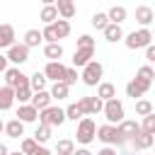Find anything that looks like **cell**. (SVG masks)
Listing matches in <instances>:
<instances>
[{"label": "cell", "mask_w": 155, "mask_h": 155, "mask_svg": "<svg viewBox=\"0 0 155 155\" xmlns=\"http://www.w3.org/2000/svg\"><path fill=\"white\" fill-rule=\"evenodd\" d=\"M136 114H138V116H148V114H153V102H148V99H138V102H136Z\"/></svg>", "instance_id": "34"}, {"label": "cell", "mask_w": 155, "mask_h": 155, "mask_svg": "<svg viewBox=\"0 0 155 155\" xmlns=\"http://www.w3.org/2000/svg\"><path fill=\"white\" fill-rule=\"evenodd\" d=\"M97 155H116V150H114V148H109V145H107V148H102V150H99V153H97Z\"/></svg>", "instance_id": "43"}, {"label": "cell", "mask_w": 155, "mask_h": 155, "mask_svg": "<svg viewBox=\"0 0 155 155\" xmlns=\"http://www.w3.org/2000/svg\"><path fill=\"white\" fill-rule=\"evenodd\" d=\"M116 131L124 140H133L138 133H140V124L138 121H131V119H124L121 124H116Z\"/></svg>", "instance_id": "10"}, {"label": "cell", "mask_w": 155, "mask_h": 155, "mask_svg": "<svg viewBox=\"0 0 155 155\" xmlns=\"http://www.w3.org/2000/svg\"><path fill=\"white\" fill-rule=\"evenodd\" d=\"M73 155H92V153H90V150H87V148H78V150H75V153H73Z\"/></svg>", "instance_id": "45"}, {"label": "cell", "mask_w": 155, "mask_h": 155, "mask_svg": "<svg viewBox=\"0 0 155 155\" xmlns=\"http://www.w3.org/2000/svg\"><path fill=\"white\" fill-rule=\"evenodd\" d=\"M140 133H150V136H155V111H153V114H148V116H143Z\"/></svg>", "instance_id": "32"}, {"label": "cell", "mask_w": 155, "mask_h": 155, "mask_svg": "<svg viewBox=\"0 0 155 155\" xmlns=\"http://www.w3.org/2000/svg\"><path fill=\"white\" fill-rule=\"evenodd\" d=\"M126 7L124 5H114V7H109V12H107V19L111 22V24H121L124 19H126Z\"/></svg>", "instance_id": "22"}, {"label": "cell", "mask_w": 155, "mask_h": 155, "mask_svg": "<svg viewBox=\"0 0 155 155\" xmlns=\"http://www.w3.org/2000/svg\"><path fill=\"white\" fill-rule=\"evenodd\" d=\"M12 104H15V90L0 87V111H7Z\"/></svg>", "instance_id": "25"}, {"label": "cell", "mask_w": 155, "mask_h": 155, "mask_svg": "<svg viewBox=\"0 0 155 155\" xmlns=\"http://www.w3.org/2000/svg\"><path fill=\"white\" fill-rule=\"evenodd\" d=\"M31 155H51V150H48V148H44V145H36V150H34Z\"/></svg>", "instance_id": "42"}, {"label": "cell", "mask_w": 155, "mask_h": 155, "mask_svg": "<svg viewBox=\"0 0 155 155\" xmlns=\"http://www.w3.org/2000/svg\"><path fill=\"white\" fill-rule=\"evenodd\" d=\"M5 70H7V58L0 56V73H5Z\"/></svg>", "instance_id": "44"}, {"label": "cell", "mask_w": 155, "mask_h": 155, "mask_svg": "<svg viewBox=\"0 0 155 155\" xmlns=\"http://www.w3.org/2000/svg\"><path fill=\"white\" fill-rule=\"evenodd\" d=\"M29 104L36 109V111H41V109H46V107H51V94H48V90H41V92H34L31 94V99H29Z\"/></svg>", "instance_id": "14"}, {"label": "cell", "mask_w": 155, "mask_h": 155, "mask_svg": "<svg viewBox=\"0 0 155 155\" xmlns=\"http://www.w3.org/2000/svg\"><path fill=\"white\" fill-rule=\"evenodd\" d=\"M46 78H44V73H34V75H29V90L31 92H41V90H46Z\"/></svg>", "instance_id": "26"}, {"label": "cell", "mask_w": 155, "mask_h": 155, "mask_svg": "<svg viewBox=\"0 0 155 155\" xmlns=\"http://www.w3.org/2000/svg\"><path fill=\"white\" fill-rule=\"evenodd\" d=\"M102 114H104V119H107L109 126H116V124L124 121V104L119 99H109V102H104Z\"/></svg>", "instance_id": "4"}, {"label": "cell", "mask_w": 155, "mask_h": 155, "mask_svg": "<svg viewBox=\"0 0 155 155\" xmlns=\"http://www.w3.org/2000/svg\"><path fill=\"white\" fill-rule=\"evenodd\" d=\"M63 114H65V119H70V121H80L82 119V114H80V109H78V104L73 102V104H68L65 109H63Z\"/></svg>", "instance_id": "35"}, {"label": "cell", "mask_w": 155, "mask_h": 155, "mask_svg": "<svg viewBox=\"0 0 155 155\" xmlns=\"http://www.w3.org/2000/svg\"><path fill=\"white\" fill-rule=\"evenodd\" d=\"M63 73H65V65L61 61H48L44 68V78L53 80V82H63Z\"/></svg>", "instance_id": "11"}, {"label": "cell", "mask_w": 155, "mask_h": 155, "mask_svg": "<svg viewBox=\"0 0 155 155\" xmlns=\"http://www.w3.org/2000/svg\"><path fill=\"white\" fill-rule=\"evenodd\" d=\"M145 61H148V63H153V61H155V46H153V44H150V46H145Z\"/></svg>", "instance_id": "41"}, {"label": "cell", "mask_w": 155, "mask_h": 155, "mask_svg": "<svg viewBox=\"0 0 155 155\" xmlns=\"http://www.w3.org/2000/svg\"><path fill=\"white\" fill-rule=\"evenodd\" d=\"M7 155H22V153H19V150H15V153H7Z\"/></svg>", "instance_id": "48"}, {"label": "cell", "mask_w": 155, "mask_h": 155, "mask_svg": "<svg viewBox=\"0 0 155 155\" xmlns=\"http://www.w3.org/2000/svg\"><path fill=\"white\" fill-rule=\"evenodd\" d=\"M5 87H10V90H17V87H27L29 85V75H24L19 68H7L5 70Z\"/></svg>", "instance_id": "7"}, {"label": "cell", "mask_w": 155, "mask_h": 155, "mask_svg": "<svg viewBox=\"0 0 155 155\" xmlns=\"http://www.w3.org/2000/svg\"><path fill=\"white\" fill-rule=\"evenodd\" d=\"M94 138H99V140H102V143H107L109 148H111V145H124V143H126V140L119 136L116 126H109V124L99 126V128H97V133H94Z\"/></svg>", "instance_id": "6"}, {"label": "cell", "mask_w": 155, "mask_h": 155, "mask_svg": "<svg viewBox=\"0 0 155 155\" xmlns=\"http://www.w3.org/2000/svg\"><path fill=\"white\" fill-rule=\"evenodd\" d=\"M150 85H153V82H148V80L133 78V80H128V82H126V94H128V97H133V99L138 102V99L150 90Z\"/></svg>", "instance_id": "8"}, {"label": "cell", "mask_w": 155, "mask_h": 155, "mask_svg": "<svg viewBox=\"0 0 155 155\" xmlns=\"http://www.w3.org/2000/svg\"><path fill=\"white\" fill-rule=\"evenodd\" d=\"M92 56H94V51H90V48H75V53H73V65H75V70H78V68H85V65L92 61Z\"/></svg>", "instance_id": "16"}, {"label": "cell", "mask_w": 155, "mask_h": 155, "mask_svg": "<svg viewBox=\"0 0 155 155\" xmlns=\"http://www.w3.org/2000/svg\"><path fill=\"white\" fill-rule=\"evenodd\" d=\"M36 119H39V111H36L31 104H19V109H17V121L29 124V121H36Z\"/></svg>", "instance_id": "17"}, {"label": "cell", "mask_w": 155, "mask_h": 155, "mask_svg": "<svg viewBox=\"0 0 155 155\" xmlns=\"http://www.w3.org/2000/svg\"><path fill=\"white\" fill-rule=\"evenodd\" d=\"M63 82L70 87V85H75L78 82V70L75 68H65V73H63Z\"/></svg>", "instance_id": "40"}, {"label": "cell", "mask_w": 155, "mask_h": 155, "mask_svg": "<svg viewBox=\"0 0 155 155\" xmlns=\"http://www.w3.org/2000/svg\"><path fill=\"white\" fill-rule=\"evenodd\" d=\"M155 19V12L150 5H138L136 7V22L140 24V29H148V24Z\"/></svg>", "instance_id": "12"}, {"label": "cell", "mask_w": 155, "mask_h": 155, "mask_svg": "<svg viewBox=\"0 0 155 155\" xmlns=\"http://www.w3.org/2000/svg\"><path fill=\"white\" fill-rule=\"evenodd\" d=\"M136 78L153 82V78H155V70H153V65H140V68H138V73H136Z\"/></svg>", "instance_id": "37"}, {"label": "cell", "mask_w": 155, "mask_h": 155, "mask_svg": "<svg viewBox=\"0 0 155 155\" xmlns=\"http://www.w3.org/2000/svg\"><path fill=\"white\" fill-rule=\"evenodd\" d=\"M39 19L48 27V24H53L56 19H58V12H56V7H53V2H46L44 7H41V15H39Z\"/></svg>", "instance_id": "21"}, {"label": "cell", "mask_w": 155, "mask_h": 155, "mask_svg": "<svg viewBox=\"0 0 155 155\" xmlns=\"http://www.w3.org/2000/svg\"><path fill=\"white\" fill-rule=\"evenodd\" d=\"M5 133H7L10 138H22V136H24V124L17 121V119H12V121L5 124Z\"/></svg>", "instance_id": "24"}, {"label": "cell", "mask_w": 155, "mask_h": 155, "mask_svg": "<svg viewBox=\"0 0 155 155\" xmlns=\"http://www.w3.org/2000/svg\"><path fill=\"white\" fill-rule=\"evenodd\" d=\"M31 94H34V92L29 90V85H27V87H17V90H15V99H17L19 104H29Z\"/></svg>", "instance_id": "33"}, {"label": "cell", "mask_w": 155, "mask_h": 155, "mask_svg": "<svg viewBox=\"0 0 155 155\" xmlns=\"http://www.w3.org/2000/svg\"><path fill=\"white\" fill-rule=\"evenodd\" d=\"M102 73H104V68H102V63L99 61H90L85 68H82V82L87 85V87H97L99 82H102Z\"/></svg>", "instance_id": "3"}, {"label": "cell", "mask_w": 155, "mask_h": 155, "mask_svg": "<svg viewBox=\"0 0 155 155\" xmlns=\"http://www.w3.org/2000/svg\"><path fill=\"white\" fill-rule=\"evenodd\" d=\"M97 97L102 102H109V99H116V87L111 82H99L97 85Z\"/></svg>", "instance_id": "20"}, {"label": "cell", "mask_w": 155, "mask_h": 155, "mask_svg": "<svg viewBox=\"0 0 155 155\" xmlns=\"http://www.w3.org/2000/svg\"><path fill=\"white\" fill-rule=\"evenodd\" d=\"M56 12H58V19H73V15H75V2L73 0H58L56 5Z\"/></svg>", "instance_id": "13"}, {"label": "cell", "mask_w": 155, "mask_h": 155, "mask_svg": "<svg viewBox=\"0 0 155 155\" xmlns=\"http://www.w3.org/2000/svg\"><path fill=\"white\" fill-rule=\"evenodd\" d=\"M15 39H17L15 36V27L12 24H0V48H10L12 44H17Z\"/></svg>", "instance_id": "15"}, {"label": "cell", "mask_w": 155, "mask_h": 155, "mask_svg": "<svg viewBox=\"0 0 155 155\" xmlns=\"http://www.w3.org/2000/svg\"><path fill=\"white\" fill-rule=\"evenodd\" d=\"M107 24H109L107 12H94V15H92V27H94V29H104Z\"/></svg>", "instance_id": "36"}, {"label": "cell", "mask_w": 155, "mask_h": 155, "mask_svg": "<svg viewBox=\"0 0 155 155\" xmlns=\"http://www.w3.org/2000/svg\"><path fill=\"white\" fill-rule=\"evenodd\" d=\"M51 27V31H53V36H56V41L58 39H65L68 34H70V22H65V19H56L53 24H48Z\"/></svg>", "instance_id": "18"}, {"label": "cell", "mask_w": 155, "mask_h": 155, "mask_svg": "<svg viewBox=\"0 0 155 155\" xmlns=\"http://www.w3.org/2000/svg\"><path fill=\"white\" fill-rule=\"evenodd\" d=\"M65 121V114H63V109L61 107H46V109H41L39 111V124L41 126H48V128H53V126H61Z\"/></svg>", "instance_id": "2"}, {"label": "cell", "mask_w": 155, "mask_h": 155, "mask_svg": "<svg viewBox=\"0 0 155 155\" xmlns=\"http://www.w3.org/2000/svg\"><path fill=\"white\" fill-rule=\"evenodd\" d=\"M5 58L12 61L15 65H22V63L29 61V48H27L24 44H12V46L7 48V56H5Z\"/></svg>", "instance_id": "9"}, {"label": "cell", "mask_w": 155, "mask_h": 155, "mask_svg": "<svg viewBox=\"0 0 155 155\" xmlns=\"http://www.w3.org/2000/svg\"><path fill=\"white\" fill-rule=\"evenodd\" d=\"M44 56L48 61H61L63 58V46L61 44H46L44 46Z\"/></svg>", "instance_id": "29"}, {"label": "cell", "mask_w": 155, "mask_h": 155, "mask_svg": "<svg viewBox=\"0 0 155 155\" xmlns=\"http://www.w3.org/2000/svg\"><path fill=\"white\" fill-rule=\"evenodd\" d=\"M78 48H90V51H94V39H92L90 34L78 36Z\"/></svg>", "instance_id": "39"}, {"label": "cell", "mask_w": 155, "mask_h": 155, "mask_svg": "<svg viewBox=\"0 0 155 155\" xmlns=\"http://www.w3.org/2000/svg\"><path fill=\"white\" fill-rule=\"evenodd\" d=\"M41 41H44V39H41V31H39V29H27V31H24V41H22V44H24L27 48H36Z\"/></svg>", "instance_id": "23"}, {"label": "cell", "mask_w": 155, "mask_h": 155, "mask_svg": "<svg viewBox=\"0 0 155 155\" xmlns=\"http://www.w3.org/2000/svg\"><path fill=\"white\" fill-rule=\"evenodd\" d=\"M68 92H70V87L65 85V82H53L51 85V90H48V94H51V99H65L68 97Z\"/></svg>", "instance_id": "27"}, {"label": "cell", "mask_w": 155, "mask_h": 155, "mask_svg": "<svg viewBox=\"0 0 155 155\" xmlns=\"http://www.w3.org/2000/svg\"><path fill=\"white\" fill-rule=\"evenodd\" d=\"M34 150H36V140H34V138H22L19 153H22V155H31Z\"/></svg>", "instance_id": "38"}, {"label": "cell", "mask_w": 155, "mask_h": 155, "mask_svg": "<svg viewBox=\"0 0 155 155\" xmlns=\"http://www.w3.org/2000/svg\"><path fill=\"white\" fill-rule=\"evenodd\" d=\"M94 133H97V124H94L90 116H82V119L78 121V131H75L78 143H82V145L92 143V140H94Z\"/></svg>", "instance_id": "5"}, {"label": "cell", "mask_w": 155, "mask_h": 155, "mask_svg": "<svg viewBox=\"0 0 155 155\" xmlns=\"http://www.w3.org/2000/svg\"><path fill=\"white\" fill-rule=\"evenodd\" d=\"M124 44H126V48H131V51L145 48V46H150V44H153V31H150V29H138V31H131V34L124 39Z\"/></svg>", "instance_id": "1"}, {"label": "cell", "mask_w": 155, "mask_h": 155, "mask_svg": "<svg viewBox=\"0 0 155 155\" xmlns=\"http://www.w3.org/2000/svg\"><path fill=\"white\" fill-rule=\"evenodd\" d=\"M48 138H51V128L39 124V126H36V131H34V140H36V145H44Z\"/></svg>", "instance_id": "31"}, {"label": "cell", "mask_w": 155, "mask_h": 155, "mask_svg": "<svg viewBox=\"0 0 155 155\" xmlns=\"http://www.w3.org/2000/svg\"><path fill=\"white\" fill-rule=\"evenodd\" d=\"M7 153H10V150H7V145H5V143H0V155H7Z\"/></svg>", "instance_id": "46"}, {"label": "cell", "mask_w": 155, "mask_h": 155, "mask_svg": "<svg viewBox=\"0 0 155 155\" xmlns=\"http://www.w3.org/2000/svg\"><path fill=\"white\" fill-rule=\"evenodd\" d=\"M153 140H155V138H153L150 133H138V136L131 140V145H133L136 150H148V148L153 145Z\"/></svg>", "instance_id": "28"}, {"label": "cell", "mask_w": 155, "mask_h": 155, "mask_svg": "<svg viewBox=\"0 0 155 155\" xmlns=\"http://www.w3.org/2000/svg\"><path fill=\"white\" fill-rule=\"evenodd\" d=\"M102 31H104V39H107V41H111V44L124 39V29H121V24H111V22H109Z\"/></svg>", "instance_id": "19"}, {"label": "cell", "mask_w": 155, "mask_h": 155, "mask_svg": "<svg viewBox=\"0 0 155 155\" xmlns=\"http://www.w3.org/2000/svg\"><path fill=\"white\" fill-rule=\"evenodd\" d=\"M56 153H58V155H73V153H75V143H73L70 138H61V140L56 143Z\"/></svg>", "instance_id": "30"}, {"label": "cell", "mask_w": 155, "mask_h": 155, "mask_svg": "<svg viewBox=\"0 0 155 155\" xmlns=\"http://www.w3.org/2000/svg\"><path fill=\"white\" fill-rule=\"evenodd\" d=\"M2 131H5V124H2V121H0V133H2Z\"/></svg>", "instance_id": "47"}]
</instances>
